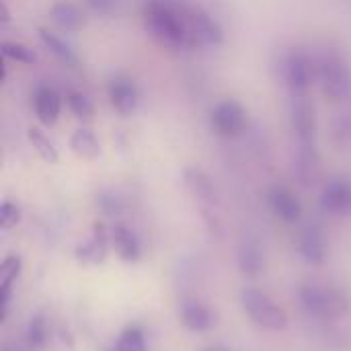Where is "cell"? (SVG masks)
I'll use <instances>...</instances> for the list:
<instances>
[{"label":"cell","instance_id":"6da1fadb","mask_svg":"<svg viewBox=\"0 0 351 351\" xmlns=\"http://www.w3.org/2000/svg\"><path fill=\"white\" fill-rule=\"evenodd\" d=\"M144 16H146L148 31L160 43L171 45V47L193 45L183 10H177L162 2H150L144 10Z\"/></svg>","mask_w":351,"mask_h":351},{"label":"cell","instance_id":"7a4b0ae2","mask_svg":"<svg viewBox=\"0 0 351 351\" xmlns=\"http://www.w3.org/2000/svg\"><path fill=\"white\" fill-rule=\"evenodd\" d=\"M300 302L308 315L323 319V321H337L350 313V298L335 288L302 286Z\"/></svg>","mask_w":351,"mask_h":351},{"label":"cell","instance_id":"3957f363","mask_svg":"<svg viewBox=\"0 0 351 351\" xmlns=\"http://www.w3.org/2000/svg\"><path fill=\"white\" fill-rule=\"evenodd\" d=\"M241 302L243 308L247 311V315L263 329L267 331H284L288 327V315L286 311L276 304L265 292L257 290V288H247L241 294Z\"/></svg>","mask_w":351,"mask_h":351},{"label":"cell","instance_id":"277c9868","mask_svg":"<svg viewBox=\"0 0 351 351\" xmlns=\"http://www.w3.org/2000/svg\"><path fill=\"white\" fill-rule=\"evenodd\" d=\"M319 78L323 93L333 101H343L351 97V72L348 64L337 58L329 56L319 66Z\"/></svg>","mask_w":351,"mask_h":351},{"label":"cell","instance_id":"5b68a950","mask_svg":"<svg viewBox=\"0 0 351 351\" xmlns=\"http://www.w3.org/2000/svg\"><path fill=\"white\" fill-rule=\"evenodd\" d=\"M185 23L191 35L193 45H218L222 43L224 35L220 25L202 8H183Z\"/></svg>","mask_w":351,"mask_h":351},{"label":"cell","instance_id":"8992f818","mask_svg":"<svg viewBox=\"0 0 351 351\" xmlns=\"http://www.w3.org/2000/svg\"><path fill=\"white\" fill-rule=\"evenodd\" d=\"M210 121L220 136H239L247 128V113L237 101H222L212 109Z\"/></svg>","mask_w":351,"mask_h":351},{"label":"cell","instance_id":"52a82bcc","mask_svg":"<svg viewBox=\"0 0 351 351\" xmlns=\"http://www.w3.org/2000/svg\"><path fill=\"white\" fill-rule=\"evenodd\" d=\"M183 179H185V185H187L189 193L202 204L204 216L208 218L210 212H214V208L218 206V197H216V189H214L212 181L199 169H187Z\"/></svg>","mask_w":351,"mask_h":351},{"label":"cell","instance_id":"ba28073f","mask_svg":"<svg viewBox=\"0 0 351 351\" xmlns=\"http://www.w3.org/2000/svg\"><path fill=\"white\" fill-rule=\"evenodd\" d=\"M298 253L311 265H321L327 259V241L319 226H306L298 237Z\"/></svg>","mask_w":351,"mask_h":351},{"label":"cell","instance_id":"9c48e42d","mask_svg":"<svg viewBox=\"0 0 351 351\" xmlns=\"http://www.w3.org/2000/svg\"><path fill=\"white\" fill-rule=\"evenodd\" d=\"M179 319H181V325L193 333H206V331H212L214 325H216V317L214 313L197 302V300H185L181 304V311H179Z\"/></svg>","mask_w":351,"mask_h":351},{"label":"cell","instance_id":"30bf717a","mask_svg":"<svg viewBox=\"0 0 351 351\" xmlns=\"http://www.w3.org/2000/svg\"><path fill=\"white\" fill-rule=\"evenodd\" d=\"M321 204L329 214H348L351 212V183L343 179H333L325 185Z\"/></svg>","mask_w":351,"mask_h":351},{"label":"cell","instance_id":"8fae6325","mask_svg":"<svg viewBox=\"0 0 351 351\" xmlns=\"http://www.w3.org/2000/svg\"><path fill=\"white\" fill-rule=\"evenodd\" d=\"M284 80L294 95H300L311 84V64L302 53H290L284 60Z\"/></svg>","mask_w":351,"mask_h":351},{"label":"cell","instance_id":"7c38bea8","mask_svg":"<svg viewBox=\"0 0 351 351\" xmlns=\"http://www.w3.org/2000/svg\"><path fill=\"white\" fill-rule=\"evenodd\" d=\"M33 109H35L37 119L43 125H53L62 113V99L53 88L39 86L35 90V97H33Z\"/></svg>","mask_w":351,"mask_h":351},{"label":"cell","instance_id":"4fadbf2b","mask_svg":"<svg viewBox=\"0 0 351 351\" xmlns=\"http://www.w3.org/2000/svg\"><path fill=\"white\" fill-rule=\"evenodd\" d=\"M76 259L86 263V265H99L105 261L107 257V232L103 224H95L93 226V237L82 243L80 247H76Z\"/></svg>","mask_w":351,"mask_h":351},{"label":"cell","instance_id":"5bb4252c","mask_svg":"<svg viewBox=\"0 0 351 351\" xmlns=\"http://www.w3.org/2000/svg\"><path fill=\"white\" fill-rule=\"evenodd\" d=\"M269 206L274 210V214L284 220L286 224H294L300 220L302 216V206L300 202L296 199V195L284 187H276L271 193H269Z\"/></svg>","mask_w":351,"mask_h":351},{"label":"cell","instance_id":"9a60e30c","mask_svg":"<svg viewBox=\"0 0 351 351\" xmlns=\"http://www.w3.org/2000/svg\"><path fill=\"white\" fill-rule=\"evenodd\" d=\"M292 125L300 144H315V132H317L315 109L302 99H298L292 107Z\"/></svg>","mask_w":351,"mask_h":351},{"label":"cell","instance_id":"2e32d148","mask_svg":"<svg viewBox=\"0 0 351 351\" xmlns=\"http://www.w3.org/2000/svg\"><path fill=\"white\" fill-rule=\"evenodd\" d=\"M107 95H109V101H111V107L121 113V115H128L136 109V103H138V90L136 86L130 82V80H123V78H115L109 82V88H107Z\"/></svg>","mask_w":351,"mask_h":351},{"label":"cell","instance_id":"e0dca14e","mask_svg":"<svg viewBox=\"0 0 351 351\" xmlns=\"http://www.w3.org/2000/svg\"><path fill=\"white\" fill-rule=\"evenodd\" d=\"M111 245H113L117 257L125 263H136L142 255V249H140L136 234L121 224L111 228Z\"/></svg>","mask_w":351,"mask_h":351},{"label":"cell","instance_id":"ac0fdd59","mask_svg":"<svg viewBox=\"0 0 351 351\" xmlns=\"http://www.w3.org/2000/svg\"><path fill=\"white\" fill-rule=\"evenodd\" d=\"M49 14H51L53 23H56L60 29H64V31H76V29H80V27L84 25V14H82V10H80L74 2H70V0H58V2L51 6Z\"/></svg>","mask_w":351,"mask_h":351},{"label":"cell","instance_id":"d6986e66","mask_svg":"<svg viewBox=\"0 0 351 351\" xmlns=\"http://www.w3.org/2000/svg\"><path fill=\"white\" fill-rule=\"evenodd\" d=\"M70 148L76 156H80L84 160H95L101 156V144H99L97 136L86 128H80L72 134Z\"/></svg>","mask_w":351,"mask_h":351},{"label":"cell","instance_id":"ffe728a7","mask_svg":"<svg viewBox=\"0 0 351 351\" xmlns=\"http://www.w3.org/2000/svg\"><path fill=\"white\" fill-rule=\"evenodd\" d=\"M298 177L302 185H313L319 177V156L315 144H300L298 154Z\"/></svg>","mask_w":351,"mask_h":351},{"label":"cell","instance_id":"44dd1931","mask_svg":"<svg viewBox=\"0 0 351 351\" xmlns=\"http://www.w3.org/2000/svg\"><path fill=\"white\" fill-rule=\"evenodd\" d=\"M239 267L245 276H257L263 269V253L255 241H243L239 249Z\"/></svg>","mask_w":351,"mask_h":351},{"label":"cell","instance_id":"7402d4cb","mask_svg":"<svg viewBox=\"0 0 351 351\" xmlns=\"http://www.w3.org/2000/svg\"><path fill=\"white\" fill-rule=\"evenodd\" d=\"M21 274V259L16 255H8L2 259L0 263V292H2V306L6 311L8 306V298H10V290L14 280Z\"/></svg>","mask_w":351,"mask_h":351},{"label":"cell","instance_id":"603a6c76","mask_svg":"<svg viewBox=\"0 0 351 351\" xmlns=\"http://www.w3.org/2000/svg\"><path fill=\"white\" fill-rule=\"evenodd\" d=\"M39 37H41L43 45H45L60 62H64V64H68V66H76V64H78V60H76L74 51L70 49V45H68L64 39H60L56 33H51V31H47V29H39Z\"/></svg>","mask_w":351,"mask_h":351},{"label":"cell","instance_id":"cb8c5ba5","mask_svg":"<svg viewBox=\"0 0 351 351\" xmlns=\"http://www.w3.org/2000/svg\"><path fill=\"white\" fill-rule=\"evenodd\" d=\"M27 138H29V144L35 148V152H37L45 162H49V165L58 162V150H56V146L49 142V138H47L39 128H31L29 134H27Z\"/></svg>","mask_w":351,"mask_h":351},{"label":"cell","instance_id":"d4e9b609","mask_svg":"<svg viewBox=\"0 0 351 351\" xmlns=\"http://www.w3.org/2000/svg\"><path fill=\"white\" fill-rule=\"evenodd\" d=\"M27 341L33 350H41L47 343V323L41 315H35L27 327Z\"/></svg>","mask_w":351,"mask_h":351},{"label":"cell","instance_id":"484cf974","mask_svg":"<svg viewBox=\"0 0 351 351\" xmlns=\"http://www.w3.org/2000/svg\"><path fill=\"white\" fill-rule=\"evenodd\" d=\"M115 351H146L144 343V333L140 327H128L119 339H117V348Z\"/></svg>","mask_w":351,"mask_h":351},{"label":"cell","instance_id":"4316f807","mask_svg":"<svg viewBox=\"0 0 351 351\" xmlns=\"http://www.w3.org/2000/svg\"><path fill=\"white\" fill-rule=\"evenodd\" d=\"M2 56L6 60L19 62V64H33L37 60V56L23 43H14V41H4L2 43Z\"/></svg>","mask_w":351,"mask_h":351},{"label":"cell","instance_id":"83f0119b","mask_svg":"<svg viewBox=\"0 0 351 351\" xmlns=\"http://www.w3.org/2000/svg\"><path fill=\"white\" fill-rule=\"evenodd\" d=\"M68 107L80 119H90L95 115V107H93L90 99L82 93H70L68 95Z\"/></svg>","mask_w":351,"mask_h":351},{"label":"cell","instance_id":"f1b7e54d","mask_svg":"<svg viewBox=\"0 0 351 351\" xmlns=\"http://www.w3.org/2000/svg\"><path fill=\"white\" fill-rule=\"evenodd\" d=\"M19 220H21L19 206H14L12 202H2V206H0V228L8 230V228L16 226Z\"/></svg>","mask_w":351,"mask_h":351},{"label":"cell","instance_id":"f546056e","mask_svg":"<svg viewBox=\"0 0 351 351\" xmlns=\"http://www.w3.org/2000/svg\"><path fill=\"white\" fill-rule=\"evenodd\" d=\"M97 12H109L115 6V0H86Z\"/></svg>","mask_w":351,"mask_h":351},{"label":"cell","instance_id":"4dcf8cb0","mask_svg":"<svg viewBox=\"0 0 351 351\" xmlns=\"http://www.w3.org/2000/svg\"><path fill=\"white\" fill-rule=\"evenodd\" d=\"M0 10H2V21L6 23V21H8V10H6V4H4V2L0 4Z\"/></svg>","mask_w":351,"mask_h":351},{"label":"cell","instance_id":"1f68e13d","mask_svg":"<svg viewBox=\"0 0 351 351\" xmlns=\"http://www.w3.org/2000/svg\"><path fill=\"white\" fill-rule=\"evenodd\" d=\"M2 351H21L19 348H12V346H2Z\"/></svg>","mask_w":351,"mask_h":351},{"label":"cell","instance_id":"d6a6232c","mask_svg":"<svg viewBox=\"0 0 351 351\" xmlns=\"http://www.w3.org/2000/svg\"><path fill=\"white\" fill-rule=\"evenodd\" d=\"M204 351H226V350H220V348H210V350H204Z\"/></svg>","mask_w":351,"mask_h":351}]
</instances>
